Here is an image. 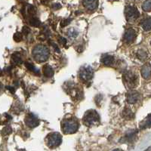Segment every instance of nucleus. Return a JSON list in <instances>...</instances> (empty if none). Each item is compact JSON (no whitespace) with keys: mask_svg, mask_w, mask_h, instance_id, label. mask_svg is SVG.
Here are the masks:
<instances>
[{"mask_svg":"<svg viewBox=\"0 0 151 151\" xmlns=\"http://www.w3.org/2000/svg\"><path fill=\"white\" fill-rule=\"evenodd\" d=\"M141 27L145 31H149L151 29V17L144 19L141 23Z\"/></svg>","mask_w":151,"mask_h":151,"instance_id":"19","label":"nucleus"},{"mask_svg":"<svg viewBox=\"0 0 151 151\" xmlns=\"http://www.w3.org/2000/svg\"><path fill=\"white\" fill-rule=\"evenodd\" d=\"M7 89H9L12 93L14 92V88L12 87V86H7Z\"/></svg>","mask_w":151,"mask_h":151,"instance_id":"33","label":"nucleus"},{"mask_svg":"<svg viewBox=\"0 0 151 151\" xmlns=\"http://www.w3.org/2000/svg\"><path fill=\"white\" fill-rule=\"evenodd\" d=\"M136 37L135 31L133 29H129L125 31V34H124V40L125 42L132 43L134 41Z\"/></svg>","mask_w":151,"mask_h":151,"instance_id":"10","label":"nucleus"},{"mask_svg":"<svg viewBox=\"0 0 151 151\" xmlns=\"http://www.w3.org/2000/svg\"><path fill=\"white\" fill-rule=\"evenodd\" d=\"M99 115L94 110H90L87 111L83 117V122L85 125L88 126L97 125L99 122Z\"/></svg>","mask_w":151,"mask_h":151,"instance_id":"2","label":"nucleus"},{"mask_svg":"<svg viewBox=\"0 0 151 151\" xmlns=\"http://www.w3.org/2000/svg\"><path fill=\"white\" fill-rule=\"evenodd\" d=\"M42 72L44 76L48 78L52 77V76L54 75V70L52 69V67L49 65L44 66L42 68Z\"/></svg>","mask_w":151,"mask_h":151,"instance_id":"18","label":"nucleus"},{"mask_svg":"<svg viewBox=\"0 0 151 151\" xmlns=\"http://www.w3.org/2000/svg\"><path fill=\"white\" fill-rule=\"evenodd\" d=\"M62 142V137L59 133H52L47 137V144L50 147H58Z\"/></svg>","mask_w":151,"mask_h":151,"instance_id":"5","label":"nucleus"},{"mask_svg":"<svg viewBox=\"0 0 151 151\" xmlns=\"http://www.w3.org/2000/svg\"><path fill=\"white\" fill-rule=\"evenodd\" d=\"M12 132V129L10 126H5L2 131V133L3 135H6V134H11Z\"/></svg>","mask_w":151,"mask_h":151,"instance_id":"27","label":"nucleus"},{"mask_svg":"<svg viewBox=\"0 0 151 151\" xmlns=\"http://www.w3.org/2000/svg\"><path fill=\"white\" fill-rule=\"evenodd\" d=\"M14 40L17 42H21L22 40L23 37H22V34L21 33H14V37H13Z\"/></svg>","mask_w":151,"mask_h":151,"instance_id":"28","label":"nucleus"},{"mask_svg":"<svg viewBox=\"0 0 151 151\" xmlns=\"http://www.w3.org/2000/svg\"><path fill=\"white\" fill-rule=\"evenodd\" d=\"M143 10L145 12H150L151 11V0H147L144 2L142 5Z\"/></svg>","mask_w":151,"mask_h":151,"instance_id":"25","label":"nucleus"},{"mask_svg":"<svg viewBox=\"0 0 151 151\" xmlns=\"http://www.w3.org/2000/svg\"><path fill=\"white\" fill-rule=\"evenodd\" d=\"M141 98V94L136 91H131L127 93V101L129 104H134L137 103Z\"/></svg>","mask_w":151,"mask_h":151,"instance_id":"9","label":"nucleus"},{"mask_svg":"<svg viewBox=\"0 0 151 151\" xmlns=\"http://www.w3.org/2000/svg\"><path fill=\"white\" fill-rule=\"evenodd\" d=\"M25 123H26V125H27L28 127L35 128L39 125L40 121H39V119H38L36 116L31 113V114H29L27 116V118L25 119Z\"/></svg>","mask_w":151,"mask_h":151,"instance_id":"8","label":"nucleus"},{"mask_svg":"<svg viewBox=\"0 0 151 151\" xmlns=\"http://www.w3.org/2000/svg\"><path fill=\"white\" fill-rule=\"evenodd\" d=\"M83 5L87 9L94 11L98 8V0H83Z\"/></svg>","mask_w":151,"mask_h":151,"instance_id":"11","label":"nucleus"},{"mask_svg":"<svg viewBox=\"0 0 151 151\" xmlns=\"http://www.w3.org/2000/svg\"><path fill=\"white\" fill-rule=\"evenodd\" d=\"M29 24L31 26L34 27H40V25H41V21L37 17H32L29 19Z\"/></svg>","mask_w":151,"mask_h":151,"instance_id":"22","label":"nucleus"},{"mask_svg":"<svg viewBox=\"0 0 151 151\" xmlns=\"http://www.w3.org/2000/svg\"><path fill=\"white\" fill-rule=\"evenodd\" d=\"M12 61L13 64L17 65V64H22V58H21V55L19 53H14L12 56Z\"/></svg>","mask_w":151,"mask_h":151,"instance_id":"20","label":"nucleus"},{"mask_svg":"<svg viewBox=\"0 0 151 151\" xmlns=\"http://www.w3.org/2000/svg\"><path fill=\"white\" fill-rule=\"evenodd\" d=\"M52 9H55V10H58V9H60L61 8V5L59 3H55L52 5Z\"/></svg>","mask_w":151,"mask_h":151,"instance_id":"31","label":"nucleus"},{"mask_svg":"<svg viewBox=\"0 0 151 151\" xmlns=\"http://www.w3.org/2000/svg\"><path fill=\"white\" fill-rule=\"evenodd\" d=\"M137 57L140 59V60H144L147 58V52H145V51H144V50L140 49L138 50V52H137Z\"/></svg>","mask_w":151,"mask_h":151,"instance_id":"24","label":"nucleus"},{"mask_svg":"<svg viewBox=\"0 0 151 151\" xmlns=\"http://www.w3.org/2000/svg\"><path fill=\"white\" fill-rule=\"evenodd\" d=\"M67 34L70 39H76L79 35V32L74 28H70V29H69L67 30Z\"/></svg>","mask_w":151,"mask_h":151,"instance_id":"21","label":"nucleus"},{"mask_svg":"<svg viewBox=\"0 0 151 151\" xmlns=\"http://www.w3.org/2000/svg\"><path fill=\"white\" fill-rule=\"evenodd\" d=\"M94 76V70L90 66H86L81 68L79 71V76L83 80L89 81L92 79Z\"/></svg>","mask_w":151,"mask_h":151,"instance_id":"7","label":"nucleus"},{"mask_svg":"<svg viewBox=\"0 0 151 151\" xmlns=\"http://www.w3.org/2000/svg\"><path fill=\"white\" fill-rule=\"evenodd\" d=\"M151 127V114L148 115L146 118L144 119L141 124H140V128L141 129H147V128Z\"/></svg>","mask_w":151,"mask_h":151,"instance_id":"17","label":"nucleus"},{"mask_svg":"<svg viewBox=\"0 0 151 151\" xmlns=\"http://www.w3.org/2000/svg\"><path fill=\"white\" fill-rule=\"evenodd\" d=\"M150 44H151V42H150Z\"/></svg>","mask_w":151,"mask_h":151,"instance_id":"36","label":"nucleus"},{"mask_svg":"<svg viewBox=\"0 0 151 151\" xmlns=\"http://www.w3.org/2000/svg\"><path fill=\"white\" fill-rule=\"evenodd\" d=\"M22 32H23V33L25 35V36H27V35L29 34V33H30V29H29L28 27L25 26V27H23Z\"/></svg>","mask_w":151,"mask_h":151,"instance_id":"29","label":"nucleus"},{"mask_svg":"<svg viewBox=\"0 0 151 151\" xmlns=\"http://www.w3.org/2000/svg\"><path fill=\"white\" fill-rule=\"evenodd\" d=\"M49 54L48 48L43 45H36L33 50V58L36 61L40 62V63L48 60Z\"/></svg>","mask_w":151,"mask_h":151,"instance_id":"1","label":"nucleus"},{"mask_svg":"<svg viewBox=\"0 0 151 151\" xmlns=\"http://www.w3.org/2000/svg\"><path fill=\"white\" fill-rule=\"evenodd\" d=\"M125 14L127 21H135L136 19L138 18L140 14L137 8L132 5H129L125 8Z\"/></svg>","mask_w":151,"mask_h":151,"instance_id":"6","label":"nucleus"},{"mask_svg":"<svg viewBox=\"0 0 151 151\" xmlns=\"http://www.w3.org/2000/svg\"><path fill=\"white\" fill-rule=\"evenodd\" d=\"M136 134H137V131L134 130H131L125 134V137L123 138H122V140H123V142H132V141H134L136 137Z\"/></svg>","mask_w":151,"mask_h":151,"instance_id":"13","label":"nucleus"},{"mask_svg":"<svg viewBox=\"0 0 151 151\" xmlns=\"http://www.w3.org/2000/svg\"><path fill=\"white\" fill-rule=\"evenodd\" d=\"M141 76L144 79H148V78L150 77L151 76V66L150 64H144V66L141 68Z\"/></svg>","mask_w":151,"mask_h":151,"instance_id":"12","label":"nucleus"},{"mask_svg":"<svg viewBox=\"0 0 151 151\" xmlns=\"http://www.w3.org/2000/svg\"><path fill=\"white\" fill-rule=\"evenodd\" d=\"M25 66H26L27 68L29 70H30L31 72H33L36 74H37V75H40V71L38 70H36V68L35 67V66L33 65V64H31L29 62H27V63H25Z\"/></svg>","mask_w":151,"mask_h":151,"instance_id":"23","label":"nucleus"},{"mask_svg":"<svg viewBox=\"0 0 151 151\" xmlns=\"http://www.w3.org/2000/svg\"><path fill=\"white\" fill-rule=\"evenodd\" d=\"M122 116L124 119H132L134 118V113L131 110V109H129V107H125L122 113Z\"/></svg>","mask_w":151,"mask_h":151,"instance_id":"16","label":"nucleus"},{"mask_svg":"<svg viewBox=\"0 0 151 151\" xmlns=\"http://www.w3.org/2000/svg\"><path fill=\"white\" fill-rule=\"evenodd\" d=\"M58 42L60 43V44H61L62 45H65L66 43H67V40H66L64 37H62V36H59Z\"/></svg>","mask_w":151,"mask_h":151,"instance_id":"30","label":"nucleus"},{"mask_svg":"<svg viewBox=\"0 0 151 151\" xmlns=\"http://www.w3.org/2000/svg\"><path fill=\"white\" fill-rule=\"evenodd\" d=\"M2 75V70H0V76Z\"/></svg>","mask_w":151,"mask_h":151,"instance_id":"35","label":"nucleus"},{"mask_svg":"<svg viewBox=\"0 0 151 151\" xmlns=\"http://www.w3.org/2000/svg\"><path fill=\"white\" fill-rule=\"evenodd\" d=\"M51 45L54 47V48H55V52H60V49H59V48L58 47V45H57L55 42H51Z\"/></svg>","mask_w":151,"mask_h":151,"instance_id":"32","label":"nucleus"},{"mask_svg":"<svg viewBox=\"0 0 151 151\" xmlns=\"http://www.w3.org/2000/svg\"><path fill=\"white\" fill-rule=\"evenodd\" d=\"M2 85L0 83V92L2 91Z\"/></svg>","mask_w":151,"mask_h":151,"instance_id":"34","label":"nucleus"},{"mask_svg":"<svg viewBox=\"0 0 151 151\" xmlns=\"http://www.w3.org/2000/svg\"><path fill=\"white\" fill-rule=\"evenodd\" d=\"M71 19L70 18H64L60 22V27H65L66 26H67L68 24H70Z\"/></svg>","mask_w":151,"mask_h":151,"instance_id":"26","label":"nucleus"},{"mask_svg":"<svg viewBox=\"0 0 151 151\" xmlns=\"http://www.w3.org/2000/svg\"><path fill=\"white\" fill-rule=\"evenodd\" d=\"M122 77H123L124 83L128 87L133 88L137 86V81H138L137 80V76L132 71H125L123 73Z\"/></svg>","mask_w":151,"mask_h":151,"instance_id":"4","label":"nucleus"},{"mask_svg":"<svg viewBox=\"0 0 151 151\" xmlns=\"http://www.w3.org/2000/svg\"><path fill=\"white\" fill-rule=\"evenodd\" d=\"M101 61L104 65L110 66L113 64V61H114V58L110 55H104L101 58Z\"/></svg>","mask_w":151,"mask_h":151,"instance_id":"15","label":"nucleus"},{"mask_svg":"<svg viewBox=\"0 0 151 151\" xmlns=\"http://www.w3.org/2000/svg\"><path fill=\"white\" fill-rule=\"evenodd\" d=\"M62 128H63V131L65 134H73L78 130L79 123L77 122V121L70 119H67L63 122Z\"/></svg>","mask_w":151,"mask_h":151,"instance_id":"3","label":"nucleus"},{"mask_svg":"<svg viewBox=\"0 0 151 151\" xmlns=\"http://www.w3.org/2000/svg\"><path fill=\"white\" fill-rule=\"evenodd\" d=\"M36 10L35 9L34 6L31 5H27L26 7H24L22 10V14H26V15L30 16V17H33L36 14Z\"/></svg>","mask_w":151,"mask_h":151,"instance_id":"14","label":"nucleus"}]
</instances>
